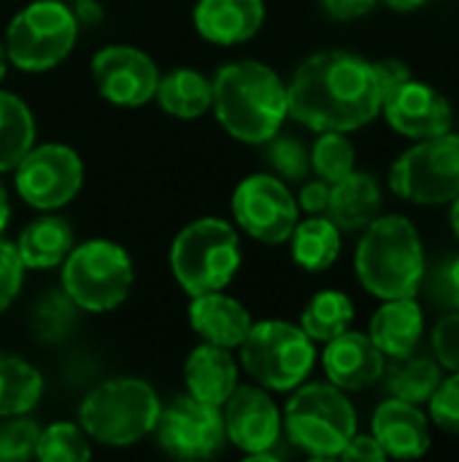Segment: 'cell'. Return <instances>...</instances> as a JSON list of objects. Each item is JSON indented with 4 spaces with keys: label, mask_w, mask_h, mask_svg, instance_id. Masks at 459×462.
Masks as SVG:
<instances>
[{
    "label": "cell",
    "mask_w": 459,
    "mask_h": 462,
    "mask_svg": "<svg viewBox=\"0 0 459 462\" xmlns=\"http://www.w3.org/2000/svg\"><path fill=\"white\" fill-rule=\"evenodd\" d=\"M41 374L11 355H0V417H19L41 398Z\"/></svg>",
    "instance_id": "28"
},
{
    "label": "cell",
    "mask_w": 459,
    "mask_h": 462,
    "mask_svg": "<svg viewBox=\"0 0 459 462\" xmlns=\"http://www.w3.org/2000/svg\"><path fill=\"white\" fill-rule=\"evenodd\" d=\"M160 417L157 393L141 379H111L95 387L81 409L78 420L87 436L106 447H130L149 436Z\"/></svg>",
    "instance_id": "5"
},
{
    "label": "cell",
    "mask_w": 459,
    "mask_h": 462,
    "mask_svg": "<svg viewBox=\"0 0 459 462\" xmlns=\"http://www.w3.org/2000/svg\"><path fill=\"white\" fill-rule=\"evenodd\" d=\"M430 292H433L436 303L459 309V254L441 263V268L433 273Z\"/></svg>",
    "instance_id": "39"
},
{
    "label": "cell",
    "mask_w": 459,
    "mask_h": 462,
    "mask_svg": "<svg viewBox=\"0 0 459 462\" xmlns=\"http://www.w3.org/2000/svg\"><path fill=\"white\" fill-rule=\"evenodd\" d=\"M354 265L371 295L384 300L414 298L425 276L419 233L406 217H376L360 238Z\"/></svg>",
    "instance_id": "3"
},
{
    "label": "cell",
    "mask_w": 459,
    "mask_h": 462,
    "mask_svg": "<svg viewBox=\"0 0 459 462\" xmlns=\"http://www.w3.org/2000/svg\"><path fill=\"white\" fill-rule=\"evenodd\" d=\"M422 309L414 298L387 300L371 319V341L392 360L414 355L422 338Z\"/></svg>",
    "instance_id": "23"
},
{
    "label": "cell",
    "mask_w": 459,
    "mask_h": 462,
    "mask_svg": "<svg viewBox=\"0 0 459 462\" xmlns=\"http://www.w3.org/2000/svg\"><path fill=\"white\" fill-rule=\"evenodd\" d=\"M311 168L327 184H335L346 173L354 171V146L344 133L327 130L311 149Z\"/></svg>",
    "instance_id": "32"
},
{
    "label": "cell",
    "mask_w": 459,
    "mask_h": 462,
    "mask_svg": "<svg viewBox=\"0 0 459 462\" xmlns=\"http://www.w3.org/2000/svg\"><path fill=\"white\" fill-rule=\"evenodd\" d=\"M76 322V303L68 295H49L35 309V330L46 341H60Z\"/></svg>",
    "instance_id": "33"
},
{
    "label": "cell",
    "mask_w": 459,
    "mask_h": 462,
    "mask_svg": "<svg viewBox=\"0 0 459 462\" xmlns=\"http://www.w3.org/2000/svg\"><path fill=\"white\" fill-rule=\"evenodd\" d=\"M154 430L160 447L179 460H206L216 455L227 439L219 406L197 401L189 393L160 406Z\"/></svg>",
    "instance_id": "11"
},
{
    "label": "cell",
    "mask_w": 459,
    "mask_h": 462,
    "mask_svg": "<svg viewBox=\"0 0 459 462\" xmlns=\"http://www.w3.org/2000/svg\"><path fill=\"white\" fill-rule=\"evenodd\" d=\"M354 319V306L344 292L335 290H325L319 295H314L300 317V328L311 341H330L335 336H341L349 322Z\"/></svg>",
    "instance_id": "29"
},
{
    "label": "cell",
    "mask_w": 459,
    "mask_h": 462,
    "mask_svg": "<svg viewBox=\"0 0 459 462\" xmlns=\"http://www.w3.org/2000/svg\"><path fill=\"white\" fill-rule=\"evenodd\" d=\"M292 257L306 271H327L341 254V233L330 217H311L292 230Z\"/></svg>",
    "instance_id": "26"
},
{
    "label": "cell",
    "mask_w": 459,
    "mask_h": 462,
    "mask_svg": "<svg viewBox=\"0 0 459 462\" xmlns=\"http://www.w3.org/2000/svg\"><path fill=\"white\" fill-rule=\"evenodd\" d=\"M344 460H365V462H381L387 460V452L381 449V444L373 436H352V441L344 447L341 452Z\"/></svg>",
    "instance_id": "41"
},
{
    "label": "cell",
    "mask_w": 459,
    "mask_h": 462,
    "mask_svg": "<svg viewBox=\"0 0 459 462\" xmlns=\"http://www.w3.org/2000/svg\"><path fill=\"white\" fill-rule=\"evenodd\" d=\"M422 3H427V0H387V5L395 8V11H414V8H419Z\"/></svg>",
    "instance_id": "44"
},
{
    "label": "cell",
    "mask_w": 459,
    "mask_h": 462,
    "mask_svg": "<svg viewBox=\"0 0 459 462\" xmlns=\"http://www.w3.org/2000/svg\"><path fill=\"white\" fill-rule=\"evenodd\" d=\"M376 5V0H325V8L335 19H357L368 14Z\"/></svg>",
    "instance_id": "43"
},
{
    "label": "cell",
    "mask_w": 459,
    "mask_h": 462,
    "mask_svg": "<svg viewBox=\"0 0 459 462\" xmlns=\"http://www.w3.org/2000/svg\"><path fill=\"white\" fill-rule=\"evenodd\" d=\"M76 35L78 19L65 3L35 0L11 19L5 54L22 70H49L70 54Z\"/></svg>",
    "instance_id": "9"
},
{
    "label": "cell",
    "mask_w": 459,
    "mask_h": 462,
    "mask_svg": "<svg viewBox=\"0 0 459 462\" xmlns=\"http://www.w3.org/2000/svg\"><path fill=\"white\" fill-rule=\"evenodd\" d=\"M89 444L84 428L70 422H57L41 430L35 444V457L43 462H84L89 460Z\"/></svg>",
    "instance_id": "31"
},
{
    "label": "cell",
    "mask_w": 459,
    "mask_h": 462,
    "mask_svg": "<svg viewBox=\"0 0 459 462\" xmlns=\"http://www.w3.org/2000/svg\"><path fill=\"white\" fill-rule=\"evenodd\" d=\"M38 425L32 420H11L0 425V462H22L35 455Z\"/></svg>",
    "instance_id": "35"
},
{
    "label": "cell",
    "mask_w": 459,
    "mask_h": 462,
    "mask_svg": "<svg viewBox=\"0 0 459 462\" xmlns=\"http://www.w3.org/2000/svg\"><path fill=\"white\" fill-rule=\"evenodd\" d=\"M187 393L211 406H225V401L238 387V365L230 349L216 344H203L192 349L184 363Z\"/></svg>",
    "instance_id": "21"
},
{
    "label": "cell",
    "mask_w": 459,
    "mask_h": 462,
    "mask_svg": "<svg viewBox=\"0 0 459 462\" xmlns=\"http://www.w3.org/2000/svg\"><path fill=\"white\" fill-rule=\"evenodd\" d=\"M441 384V368L430 357H398L387 376V387L406 403H425Z\"/></svg>",
    "instance_id": "30"
},
{
    "label": "cell",
    "mask_w": 459,
    "mask_h": 462,
    "mask_svg": "<svg viewBox=\"0 0 459 462\" xmlns=\"http://www.w3.org/2000/svg\"><path fill=\"white\" fill-rule=\"evenodd\" d=\"M100 95L116 106H143L154 97L160 70L149 54L133 46H106L92 60Z\"/></svg>",
    "instance_id": "14"
},
{
    "label": "cell",
    "mask_w": 459,
    "mask_h": 462,
    "mask_svg": "<svg viewBox=\"0 0 459 462\" xmlns=\"http://www.w3.org/2000/svg\"><path fill=\"white\" fill-rule=\"evenodd\" d=\"M8 214H11V208H8V195H5V189H3V184H0V233H3V227H5V222H8Z\"/></svg>",
    "instance_id": "45"
},
{
    "label": "cell",
    "mask_w": 459,
    "mask_h": 462,
    "mask_svg": "<svg viewBox=\"0 0 459 462\" xmlns=\"http://www.w3.org/2000/svg\"><path fill=\"white\" fill-rule=\"evenodd\" d=\"M35 122L30 108L11 92H0V171H14L32 149Z\"/></svg>",
    "instance_id": "27"
},
{
    "label": "cell",
    "mask_w": 459,
    "mask_h": 462,
    "mask_svg": "<svg viewBox=\"0 0 459 462\" xmlns=\"http://www.w3.org/2000/svg\"><path fill=\"white\" fill-rule=\"evenodd\" d=\"M16 192L41 211H54L76 198L81 189L84 168L73 149L60 143H46L38 149H30L16 162Z\"/></svg>",
    "instance_id": "12"
},
{
    "label": "cell",
    "mask_w": 459,
    "mask_h": 462,
    "mask_svg": "<svg viewBox=\"0 0 459 462\" xmlns=\"http://www.w3.org/2000/svg\"><path fill=\"white\" fill-rule=\"evenodd\" d=\"M452 225H454V233L459 238V195L454 198V208H452Z\"/></svg>",
    "instance_id": "46"
},
{
    "label": "cell",
    "mask_w": 459,
    "mask_h": 462,
    "mask_svg": "<svg viewBox=\"0 0 459 462\" xmlns=\"http://www.w3.org/2000/svg\"><path fill=\"white\" fill-rule=\"evenodd\" d=\"M289 114L311 130L349 133L381 111V89L373 65L349 51L308 57L287 87Z\"/></svg>",
    "instance_id": "1"
},
{
    "label": "cell",
    "mask_w": 459,
    "mask_h": 462,
    "mask_svg": "<svg viewBox=\"0 0 459 462\" xmlns=\"http://www.w3.org/2000/svg\"><path fill=\"white\" fill-rule=\"evenodd\" d=\"M371 65H373V73H376V81H379V89H381V103L400 84L411 81V70L400 60H381V62H371Z\"/></svg>",
    "instance_id": "40"
},
{
    "label": "cell",
    "mask_w": 459,
    "mask_h": 462,
    "mask_svg": "<svg viewBox=\"0 0 459 462\" xmlns=\"http://www.w3.org/2000/svg\"><path fill=\"white\" fill-rule=\"evenodd\" d=\"M433 349L444 368L459 371V309L446 314L433 330Z\"/></svg>",
    "instance_id": "38"
},
{
    "label": "cell",
    "mask_w": 459,
    "mask_h": 462,
    "mask_svg": "<svg viewBox=\"0 0 459 462\" xmlns=\"http://www.w3.org/2000/svg\"><path fill=\"white\" fill-rule=\"evenodd\" d=\"M327 200H330V184L327 181H308L298 198L300 208H306L308 214H325Z\"/></svg>",
    "instance_id": "42"
},
{
    "label": "cell",
    "mask_w": 459,
    "mask_h": 462,
    "mask_svg": "<svg viewBox=\"0 0 459 462\" xmlns=\"http://www.w3.org/2000/svg\"><path fill=\"white\" fill-rule=\"evenodd\" d=\"M154 97L160 100V106L170 116L197 119V116H203L211 108V103H214V87L197 70L179 68V70H170L165 79L157 81Z\"/></svg>",
    "instance_id": "25"
},
{
    "label": "cell",
    "mask_w": 459,
    "mask_h": 462,
    "mask_svg": "<svg viewBox=\"0 0 459 462\" xmlns=\"http://www.w3.org/2000/svg\"><path fill=\"white\" fill-rule=\"evenodd\" d=\"M22 273H24V265L19 260L16 246L8 241H0V311H5L19 295Z\"/></svg>",
    "instance_id": "37"
},
{
    "label": "cell",
    "mask_w": 459,
    "mask_h": 462,
    "mask_svg": "<svg viewBox=\"0 0 459 462\" xmlns=\"http://www.w3.org/2000/svg\"><path fill=\"white\" fill-rule=\"evenodd\" d=\"M381 208V189L371 173L352 171L330 184L327 217L338 230H365Z\"/></svg>",
    "instance_id": "22"
},
{
    "label": "cell",
    "mask_w": 459,
    "mask_h": 462,
    "mask_svg": "<svg viewBox=\"0 0 459 462\" xmlns=\"http://www.w3.org/2000/svg\"><path fill=\"white\" fill-rule=\"evenodd\" d=\"M268 160L271 165L279 171V176L284 179H292V181H300L308 176L311 171V154L306 152V146L292 138V135H284L279 138V133L271 138V146H268Z\"/></svg>",
    "instance_id": "34"
},
{
    "label": "cell",
    "mask_w": 459,
    "mask_h": 462,
    "mask_svg": "<svg viewBox=\"0 0 459 462\" xmlns=\"http://www.w3.org/2000/svg\"><path fill=\"white\" fill-rule=\"evenodd\" d=\"M322 363L330 384L338 390H365L376 384L387 371L384 352L371 341V336L349 330L327 341Z\"/></svg>",
    "instance_id": "17"
},
{
    "label": "cell",
    "mask_w": 459,
    "mask_h": 462,
    "mask_svg": "<svg viewBox=\"0 0 459 462\" xmlns=\"http://www.w3.org/2000/svg\"><path fill=\"white\" fill-rule=\"evenodd\" d=\"M287 436L314 457H335L357 433V414L335 384H308L295 393L284 414Z\"/></svg>",
    "instance_id": "7"
},
{
    "label": "cell",
    "mask_w": 459,
    "mask_h": 462,
    "mask_svg": "<svg viewBox=\"0 0 459 462\" xmlns=\"http://www.w3.org/2000/svg\"><path fill=\"white\" fill-rule=\"evenodd\" d=\"M189 325L206 338V344L235 349L243 344L252 328V317L235 298H227L219 290V292H203L192 298Z\"/></svg>",
    "instance_id": "20"
},
{
    "label": "cell",
    "mask_w": 459,
    "mask_h": 462,
    "mask_svg": "<svg viewBox=\"0 0 459 462\" xmlns=\"http://www.w3.org/2000/svg\"><path fill=\"white\" fill-rule=\"evenodd\" d=\"M430 414L441 430L459 436V371H454L452 379L438 384L430 398Z\"/></svg>",
    "instance_id": "36"
},
{
    "label": "cell",
    "mask_w": 459,
    "mask_h": 462,
    "mask_svg": "<svg viewBox=\"0 0 459 462\" xmlns=\"http://www.w3.org/2000/svg\"><path fill=\"white\" fill-rule=\"evenodd\" d=\"M390 125L409 138H433L449 133L452 106L433 87L419 81H406L390 92L381 103Z\"/></svg>",
    "instance_id": "16"
},
{
    "label": "cell",
    "mask_w": 459,
    "mask_h": 462,
    "mask_svg": "<svg viewBox=\"0 0 459 462\" xmlns=\"http://www.w3.org/2000/svg\"><path fill=\"white\" fill-rule=\"evenodd\" d=\"M390 184L395 195L419 206L452 203L459 195V135L441 133L422 138L398 157L390 171Z\"/></svg>",
    "instance_id": "10"
},
{
    "label": "cell",
    "mask_w": 459,
    "mask_h": 462,
    "mask_svg": "<svg viewBox=\"0 0 459 462\" xmlns=\"http://www.w3.org/2000/svg\"><path fill=\"white\" fill-rule=\"evenodd\" d=\"M133 290V260L111 241H87L62 260V292L84 311H111Z\"/></svg>",
    "instance_id": "6"
},
{
    "label": "cell",
    "mask_w": 459,
    "mask_h": 462,
    "mask_svg": "<svg viewBox=\"0 0 459 462\" xmlns=\"http://www.w3.org/2000/svg\"><path fill=\"white\" fill-rule=\"evenodd\" d=\"M238 265V233L225 219H195L176 236L170 246L173 276L192 298L225 290L233 282Z\"/></svg>",
    "instance_id": "4"
},
{
    "label": "cell",
    "mask_w": 459,
    "mask_h": 462,
    "mask_svg": "<svg viewBox=\"0 0 459 462\" xmlns=\"http://www.w3.org/2000/svg\"><path fill=\"white\" fill-rule=\"evenodd\" d=\"M5 60H8V54H5V49H3V43H0V81H3V76H5Z\"/></svg>",
    "instance_id": "47"
},
{
    "label": "cell",
    "mask_w": 459,
    "mask_h": 462,
    "mask_svg": "<svg viewBox=\"0 0 459 462\" xmlns=\"http://www.w3.org/2000/svg\"><path fill=\"white\" fill-rule=\"evenodd\" d=\"M314 341L289 322L268 319L249 328L241 344V363L262 387L287 393L306 382L314 368Z\"/></svg>",
    "instance_id": "8"
},
{
    "label": "cell",
    "mask_w": 459,
    "mask_h": 462,
    "mask_svg": "<svg viewBox=\"0 0 459 462\" xmlns=\"http://www.w3.org/2000/svg\"><path fill=\"white\" fill-rule=\"evenodd\" d=\"M225 406V436L246 455H265L279 441L281 414L268 393L257 387H235Z\"/></svg>",
    "instance_id": "15"
},
{
    "label": "cell",
    "mask_w": 459,
    "mask_h": 462,
    "mask_svg": "<svg viewBox=\"0 0 459 462\" xmlns=\"http://www.w3.org/2000/svg\"><path fill=\"white\" fill-rule=\"evenodd\" d=\"M70 249H73V230L62 217H41L30 222L16 241L22 265L35 271L62 265Z\"/></svg>",
    "instance_id": "24"
},
{
    "label": "cell",
    "mask_w": 459,
    "mask_h": 462,
    "mask_svg": "<svg viewBox=\"0 0 459 462\" xmlns=\"http://www.w3.org/2000/svg\"><path fill=\"white\" fill-rule=\"evenodd\" d=\"M373 439L381 444L387 457L414 460L430 449V430L425 414L417 403H406L400 398L384 401L373 414Z\"/></svg>",
    "instance_id": "18"
},
{
    "label": "cell",
    "mask_w": 459,
    "mask_h": 462,
    "mask_svg": "<svg viewBox=\"0 0 459 462\" xmlns=\"http://www.w3.org/2000/svg\"><path fill=\"white\" fill-rule=\"evenodd\" d=\"M233 214L241 230L265 244H284L298 225V203L292 192L268 173L243 179L233 192Z\"/></svg>",
    "instance_id": "13"
},
{
    "label": "cell",
    "mask_w": 459,
    "mask_h": 462,
    "mask_svg": "<svg viewBox=\"0 0 459 462\" xmlns=\"http://www.w3.org/2000/svg\"><path fill=\"white\" fill-rule=\"evenodd\" d=\"M265 22L262 0H200L195 5L197 32L222 46L243 43L257 35Z\"/></svg>",
    "instance_id": "19"
},
{
    "label": "cell",
    "mask_w": 459,
    "mask_h": 462,
    "mask_svg": "<svg viewBox=\"0 0 459 462\" xmlns=\"http://www.w3.org/2000/svg\"><path fill=\"white\" fill-rule=\"evenodd\" d=\"M211 87L216 119L243 143H268L289 114L284 81L262 62H230L216 73Z\"/></svg>",
    "instance_id": "2"
}]
</instances>
